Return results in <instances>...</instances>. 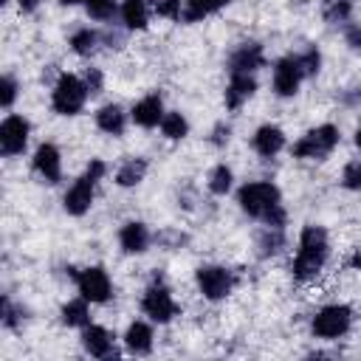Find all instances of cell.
<instances>
[{"instance_id": "cell-1", "label": "cell", "mask_w": 361, "mask_h": 361, "mask_svg": "<svg viewBox=\"0 0 361 361\" xmlns=\"http://www.w3.org/2000/svg\"><path fill=\"white\" fill-rule=\"evenodd\" d=\"M237 203H240V209H243L248 217L262 220L265 226H276V228L285 226L282 195H279V189H276L271 180H251V183H243V186L237 189Z\"/></svg>"}, {"instance_id": "cell-2", "label": "cell", "mask_w": 361, "mask_h": 361, "mask_svg": "<svg viewBox=\"0 0 361 361\" xmlns=\"http://www.w3.org/2000/svg\"><path fill=\"white\" fill-rule=\"evenodd\" d=\"M327 254H330V243H327V231L322 226H313L307 223L299 234V248H296V257H293V279L299 282H310L319 276V271L324 268L327 262Z\"/></svg>"}, {"instance_id": "cell-3", "label": "cell", "mask_w": 361, "mask_h": 361, "mask_svg": "<svg viewBox=\"0 0 361 361\" xmlns=\"http://www.w3.org/2000/svg\"><path fill=\"white\" fill-rule=\"evenodd\" d=\"M104 172H107V164H104V161L93 158V161L87 164V169L73 180V186H71V189L65 192V197H62V206H65V212H68V214L82 217V214L93 206L96 183L104 178Z\"/></svg>"}, {"instance_id": "cell-4", "label": "cell", "mask_w": 361, "mask_h": 361, "mask_svg": "<svg viewBox=\"0 0 361 361\" xmlns=\"http://www.w3.org/2000/svg\"><path fill=\"white\" fill-rule=\"evenodd\" d=\"M338 141H341V133H338L336 124H319V127L307 130V133L290 147V152H293V158L322 161V158H327V155L338 147Z\"/></svg>"}, {"instance_id": "cell-5", "label": "cell", "mask_w": 361, "mask_h": 361, "mask_svg": "<svg viewBox=\"0 0 361 361\" xmlns=\"http://www.w3.org/2000/svg\"><path fill=\"white\" fill-rule=\"evenodd\" d=\"M87 96H90V90H87L85 79H79L73 73H59V79L51 90V107L59 116H76V113H82Z\"/></svg>"}, {"instance_id": "cell-6", "label": "cell", "mask_w": 361, "mask_h": 361, "mask_svg": "<svg viewBox=\"0 0 361 361\" xmlns=\"http://www.w3.org/2000/svg\"><path fill=\"white\" fill-rule=\"evenodd\" d=\"M141 310H144V316H149L158 324H166V322H172L180 313V307L172 299V290L166 288V282H164L161 274H155L152 282L147 285V290L141 296Z\"/></svg>"}, {"instance_id": "cell-7", "label": "cell", "mask_w": 361, "mask_h": 361, "mask_svg": "<svg viewBox=\"0 0 361 361\" xmlns=\"http://www.w3.org/2000/svg\"><path fill=\"white\" fill-rule=\"evenodd\" d=\"M350 327H353V307L350 305H324L316 310V316L310 322L313 336L324 338V341L341 338Z\"/></svg>"}, {"instance_id": "cell-8", "label": "cell", "mask_w": 361, "mask_h": 361, "mask_svg": "<svg viewBox=\"0 0 361 361\" xmlns=\"http://www.w3.org/2000/svg\"><path fill=\"white\" fill-rule=\"evenodd\" d=\"M195 282H197V290L203 293V299L209 302H220L231 293L234 288V274L223 265H200L195 271Z\"/></svg>"}, {"instance_id": "cell-9", "label": "cell", "mask_w": 361, "mask_h": 361, "mask_svg": "<svg viewBox=\"0 0 361 361\" xmlns=\"http://www.w3.org/2000/svg\"><path fill=\"white\" fill-rule=\"evenodd\" d=\"M76 288H79V296H85L90 305H104L110 296H113V282L107 276V271L102 265H90L85 271H79L76 276Z\"/></svg>"}, {"instance_id": "cell-10", "label": "cell", "mask_w": 361, "mask_h": 361, "mask_svg": "<svg viewBox=\"0 0 361 361\" xmlns=\"http://www.w3.org/2000/svg\"><path fill=\"white\" fill-rule=\"evenodd\" d=\"M302 79H305V68H302L299 54H288V56L276 59V65H274V93L276 96H282V99L296 96Z\"/></svg>"}, {"instance_id": "cell-11", "label": "cell", "mask_w": 361, "mask_h": 361, "mask_svg": "<svg viewBox=\"0 0 361 361\" xmlns=\"http://www.w3.org/2000/svg\"><path fill=\"white\" fill-rule=\"evenodd\" d=\"M28 135H31L28 118H23V116H17V113L6 116L3 124H0V152H3L6 158L20 155V152L28 147Z\"/></svg>"}, {"instance_id": "cell-12", "label": "cell", "mask_w": 361, "mask_h": 361, "mask_svg": "<svg viewBox=\"0 0 361 361\" xmlns=\"http://www.w3.org/2000/svg\"><path fill=\"white\" fill-rule=\"evenodd\" d=\"M31 166H34V172H37L45 183H51V186L62 180V155H59V149H56L54 144H48V141L34 149Z\"/></svg>"}, {"instance_id": "cell-13", "label": "cell", "mask_w": 361, "mask_h": 361, "mask_svg": "<svg viewBox=\"0 0 361 361\" xmlns=\"http://www.w3.org/2000/svg\"><path fill=\"white\" fill-rule=\"evenodd\" d=\"M265 65V54L259 42H243L228 56V73H254Z\"/></svg>"}, {"instance_id": "cell-14", "label": "cell", "mask_w": 361, "mask_h": 361, "mask_svg": "<svg viewBox=\"0 0 361 361\" xmlns=\"http://www.w3.org/2000/svg\"><path fill=\"white\" fill-rule=\"evenodd\" d=\"M254 90H257L254 73H228V85H226V93H223L226 107H228V110L243 107V104L254 96Z\"/></svg>"}, {"instance_id": "cell-15", "label": "cell", "mask_w": 361, "mask_h": 361, "mask_svg": "<svg viewBox=\"0 0 361 361\" xmlns=\"http://www.w3.org/2000/svg\"><path fill=\"white\" fill-rule=\"evenodd\" d=\"M164 113H166V110H164V102H161V96H158V93L144 96V99H141V102H135V104H133V110H130L133 121H135L138 127H144V130L161 127Z\"/></svg>"}, {"instance_id": "cell-16", "label": "cell", "mask_w": 361, "mask_h": 361, "mask_svg": "<svg viewBox=\"0 0 361 361\" xmlns=\"http://www.w3.org/2000/svg\"><path fill=\"white\" fill-rule=\"evenodd\" d=\"M82 347L87 355L93 358H116V350H113V336L110 330H104L102 324H87L82 327Z\"/></svg>"}, {"instance_id": "cell-17", "label": "cell", "mask_w": 361, "mask_h": 361, "mask_svg": "<svg viewBox=\"0 0 361 361\" xmlns=\"http://www.w3.org/2000/svg\"><path fill=\"white\" fill-rule=\"evenodd\" d=\"M149 243H152V234L141 220H130L118 231V245L124 248V254H144Z\"/></svg>"}, {"instance_id": "cell-18", "label": "cell", "mask_w": 361, "mask_h": 361, "mask_svg": "<svg viewBox=\"0 0 361 361\" xmlns=\"http://www.w3.org/2000/svg\"><path fill=\"white\" fill-rule=\"evenodd\" d=\"M251 147L257 149V155H262V158H274V155L285 147V133H282L276 124H262V127L254 133Z\"/></svg>"}, {"instance_id": "cell-19", "label": "cell", "mask_w": 361, "mask_h": 361, "mask_svg": "<svg viewBox=\"0 0 361 361\" xmlns=\"http://www.w3.org/2000/svg\"><path fill=\"white\" fill-rule=\"evenodd\" d=\"M124 347L133 355H147L152 350V327L147 322H133L124 333Z\"/></svg>"}, {"instance_id": "cell-20", "label": "cell", "mask_w": 361, "mask_h": 361, "mask_svg": "<svg viewBox=\"0 0 361 361\" xmlns=\"http://www.w3.org/2000/svg\"><path fill=\"white\" fill-rule=\"evenodd\" d=\"M96 127L107 135H121L124 127H127V116L118 104H104L96 110Z\"/></svg>"}, {"instance_id": "cell-21", "label": "cell", "mask_w": 361, "mask_h": 361, "mask_svg": "<svg viewBox=\"0 0 361 361\" xmlns=\"http://www.w3.org/2000/svg\"><path fill=\"white\" fill-rule=\"evenodd\" d=\"M155 0H124L121 3V20L130 31H141L147 28V20H149V6Z\"/></svg>"}, {"instance_id": "cell-22", "label": "cell", "mask_w": 361, "mask_h": 361, "mask_svg": "<svg viewBox=\"0 0 361 361\" xmlns=\"http://www.w3.org/2000/svg\"><path fill=\"white\" fill-rule=\"evenodd\" d=\"M231 0H183V20L180 23H197L220 8H226Z\"/></svg>"}, {"instance_id": "cell-23", "label": "cell", "mask_w": 361, "mask_h": 361, "mask_svg": "<svg viewBox=\"0 0 361 361\" xmlns=\"http://www.w3.org/2000/svg\"><path fill=\"white\" fill-rule=\"evenodd\" d=\"M87 305L90 302L85 296L65 302L62 305V324H68V327H87L90 324V307Z\"/></svg>"}, {"instance_id": "cell-24", "label": "cell", "mask_w": 361, "mask_h": 361, "mask_svg": "<svg viewBox=\"0 0 361 361\" xmlns=\"http://www.w3.org/2000/svg\"><path fill=\"white\" fill-rule=\"evenodd\" d=\"M147 175V158H127L118 172H116V183L118 186H138Z\"/></svg>"}, {"instance_id": "cell-25", "label": "cell", "mask_w": 361, "mask_h": 361, "mask_svg": "<svg viewBox=\"0 0 361 361\" xmlns=\"http://www.w3.org/2000/svg\"><path fill=\"white\" fill-rule=\"evenodd\" d=\"M282 248H285V234H282V228L265 226V228L257 234V254H259V257H274V254H279Z\"/></svg>"}, {"instance_id": "cell-26", "label": "cell", "mask_w": 361, "mask_h": 361, "mask_svg": "<svg viewBox=\"0 0 361 361\" xmlns=\"http://www.w3.org/2000/svg\"><path fill=\"white\" fill-rule=\"evenodd\" d=\"M99 39H102L99 31H93V28H79V31L71 34V51L79 54V56H93L96 48H99Z\"/></svg>"}, {"instance_id": "cell-27", "label": "cell", "mask_w": 361, "mask_h": 361, "mask_svg": "<svg viewBox=\"0 0 361 361\" xmlns=\"http://www.w3.org/2000/svg\"><path fill=\"white\" fill-rule=\"evenodd\" d=\"M322 14L333 25H347L353 14V0H322Z\"/></svg>"}, {"instance_id": "cell-28", "label": "cell", "mask_w": 361, "mask_h": 361, "mask_svg": "<svg viewBox=\"0 0 361 361\" xmlns=\"http://www.w3.org/2000/svg\"><path fill=\"white\" fill-rule=\"evenodd\" d=\"M161 133H164L169 141H180V138H186V133H189V121L183 118V113L169 110V113H164Z\"/></svg>"}, {"instance_id": "cell-29", "label": "cell", "mask_w": 361, "mask_h": 361, "mask_svg": "<svg viewBox=\"0 0 361 361\" xmlns=\"http://www.w3.org/2000/svg\"><path fill=\"white\" fill-rule=\"evenodd\" d=\"M231 180H234L231 169H228L226 164H217V166L212 169V175H209V192H212V195H226V192L231 189Z\"/></svg>"}, {"instance_id": "cell-30", "label": "cell", "mask_w": 361, "mask_h": 361, "mask_svg": "<svg viewBox=\"0 0 361 361\" xmlns=\"http://www.w3.org/2000/svg\"><path fill=\"white\" fill-rule=\"evenodd\" d=\"M82 3L93 20H110L116 14V0H82Z\"/></svg>"}, {"instance_id": "cell-31", "label": "cell", "mask_w": 361, "mask_h": 361, "mask_svg": "<svg viewBox=\"0 0 361 361\" xmlns=\"http://www.w3.org/2000/svg\"><path fill=\"white\" fill-rule=\"evenodd\" d=\"M152 8H155L158 17H166V20H175V23L183 20V3L180 0H155Z\"/></svg>"}, {"instance_id": "cell-32", "label": "cell", "mask_w": 361, "mask_h": 361, "mask_svg": "<svg viewBox=\"0 0 361 361\" xmlns=\"http://www.w3.org/2000/svg\"><path fill=\"white\" fill-rule=\"evenodd\" d=\"M341 183L353 192H361V161H350L341 172Z\"/></svg>"}, {"instance_id": "cell-33", "label": "cell", "mask_w": 361, "mask_h": 361, "mask_svg": "<svg viewBox=\"0 0 361 361\" xmlns=\"http://www.w3.org/2000/svg\"><path fill=\"white\" fill-rule=\"evenodd\" d=\"M299 59H302L305 76H316V73H319V68H322V54H319L316 48H307L305 54H299Z\"/></svg>"}, {"instance_id": "cell-34", "label": "cell", "mask_w": 361, "mask_h": 361, "mask_svg": "<svg viewBox=\"0 0 361 361\" xmlns=\"http://www.w3.org/2000/svg\"><path fill=\"white\" fill-rule=\"evenodd\" d=\"M14 99H17V82H14V76H3V85H0V104L8 110L11 104H14Z\"/></svg>"}, {"instance_id": "cell-35", "label": "cell", "mask_w": 361, "mask_h": 361, "mask_svg": "<svg viewBox=\"0 0 361 361\" xmlns=\"http://www.w3.org/2000/svg\"><path fill=\"white\" fill-rule=\"evenodd\" d=\"M102 71L99 68H87L85 71V85H87V90H90V96H96V93H102Z\"/></svg>"}, {"instance_id": "cell-36", "label": "cell", "mask_w": 361, "mask_h": 361, "mask_svg": "<svg viewBox=\"0 0 361 361\" xmlns=\"http://www.w3.org/2000/svg\"><path fill=\"white\" fill-rule=\"evenodd\" d=\"M228 133H231V130H228V124H217V127H214V138H212V141L220 147V144H226V141H228Z\"/></svg>"}, {"instance_id": "cell-37", "label": "cell", "mask_w": 361, "mask_h": 361, "mask_svg": "<svg viewBox=\"0 0 361 361\" xmlns=\"http://www.w3.org/2000/svg\"><path fill=\"white\" fill-rule=\"evenodd\" d=\"M347 42L353 48H361V28L358 25H347Z\"/></svg>"}, {"instance_id": "cell-38", "label": "cell", "mask_w": 361, "mask_h": 361, "mask_svg": "<svg viewBox=\"0 0 361 361\" xmlns=\"http://www.w3.org/2000/svg\"><path fill=\"white\" fill-rule=\"evenodd\" d=\"M42 0H17V6H20V11H37V6H39Z\"/></svg>"}, {"instance_id": "cell-39", "label": "cell", "mask_w": 361, "mask_h": 361, "mask_svg": "<svg viewBox=\"0 0 361 361\" xmlns=\"http://www.w3.org/2000/svg\"><path fill=\"white\" fill-rule=\"evenodd\" d=\"M355 147L361 149V124H358V130H355Z\"/></svg>"}, {"instance_id": "cell-40", "label": "cell", "mask_w": 361, "mask_h": 361, "mask_svg": "<svg viewBox=\"0 0 361 361\" xmlns=\"http://www.w3.org/2000/svg\"><path fill=\"white\" fill-rule=\"evenodd\" d=\"M62 6H76V3H82V0H59Z\"/></svg>"}]
</instances>
